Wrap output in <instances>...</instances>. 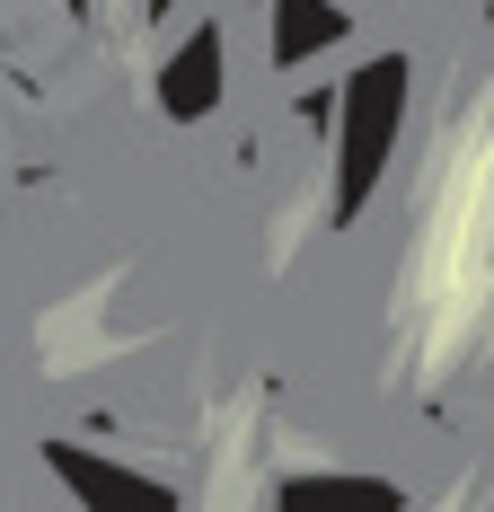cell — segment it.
Here are the masks:
<instances>
[{
    "label": "cell",
    "mask_w": 494,
    "mask_h": 512,
    "mask_svg": "<svg viewBox=\"0 0 494 512\" xmlns=\"http://www.w3.org/2000/svg\"><path fill=\"white\" fill-rule=\"evenodd\" d=\"M494 283V133L459 142L433 186V212H424V239H415V309L450 327L486 301Z\"/></svg>",
    "instance_id": "1"
}]
</instances>
